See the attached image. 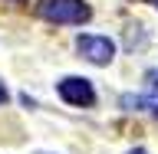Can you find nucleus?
<instances>
[{
  "instance_id": "obj_9",
  "label": "nucleus",
  "mask_w": 158,
  "mask_h": 154,
  "mask_svg": "<svg viewBox=\"0 0 158 154\" xmlns=\"http://www.w3.org/2000/svg\"><path fill=\"white\" fill-rule=\"evenodd\" d=\"M155 7H158V0H155Z\"/></svg>"
},
{
  "instance_id": "obj_7",
  "label": "nucleus",
  "mask_w": 158,
  "mask_h": 154,
  "mask_svg": "<svg viewBox=\"0 0 158 154\" xmlns=\"http://www.w3.org/2000/svg\"><path fill=\"white\" fill-rule=\"evenodd\" d=\"M128 154H148V151H145V148H135V151H128Z\"/></svg>"
},
{
  "instance_id": "obj_6",
  "label": "nucleus",
  "mask_w": 158,
  "mask_h": 154,
  "mask_svg": "<svg viewBox=\"0 0 158 154\" xmlns=\"http://www.w3.org/2000/svg\"><path fill=\"white\" fill-rule=\"evenodd\" d=\"M0 102H7V89L3 85H0Z\"/></svg>"
},
{
  "instance_id": "obj_8",
  "label": "nucleus",
  "mask_w": 158,
  "mask_h": 154,
  "mask_svg": "<svg viewBox=\"0 0 158 154\" xmlns=\"http://www.w3.org/2000/svg\"><path fill=\"white\" fill-rule=\"evenodd\" d=\"M155 115H158V105H155Z\"/></svg>"
},
{
  "instance_id": "obj_1",
  "label": "nucleus",
  "mask_w": 158,
  "mask_h": 154,
  "mask_svg": "<svg viewBox=\"0 0 158 154\" xmlns=\"http://www.w3.org/2000/svg\"><path fill=\"white\" fill-rule=\"evenodd\" d=\"M36 13L49 23H63V26H76V23H86L92 17V7L82 3V0H43L36 7Z\"/></svg>"
},
{
  "instance_id": "obj_2",
  "label": "nucleus",
  "mask_w": 158,
  "mask_h": 154,
  "mask_svg": "<svg viewBox=\"0 0 158 154\" xmlns=\"http://www.w3.org/2000/svg\"><path fill=\"white\" fill-rule=\"evenodd\" d=\"M76 49H79V56L89 59L92 66H109L112 56H115V43H112L109 36H96V33L79 36L76 39Z\"/></svg>"
},
{
  "instance_id": "obj_4",
  "label": "nucleus",
  "mask_w": 158,
  "mask_h": 154,
  "mask_svg": "<svg viewBox=\"0 0 158 154\" xmlns=\"http://www.w3.org/2000/svg\"><path fill=\"white\" fill-rule=\"evenodd\" d=\"M152 102L142 95H122V108H128V112H142V108H148Z\"/></svg>"
},
{
  "instance_id": "obj_5",
  "label": "nucleus",
  "mask_w": 158,
  "mask_h": 154,
  "mask_svg": "<svg viewBox=\"0 0 158 154\" xmlns=\"http://www.w3.org/2000/svg\"><path fill=\"white\" fill-rule=\"evenodd\" d=\"M145 92L158 102V69H148L145 72Z\"/></svg>"
},
{
  "instance_id": "obj_3",
  "label": "nucleus",
  "mask_w": 158,
  "mask_h": 154,
  "mask_svg": "<svg viewBox=\"0 0 158 154\" xmlns=\"http://www.w3.org/2000/svg\"><path fill=\"white\" fill-rule=\"evenodd\" d=\"M59 98L66 105H76V108H89L96 102V89L89 79H79V76H69L59 82Z\"/></svg>"
}]
</instances>
